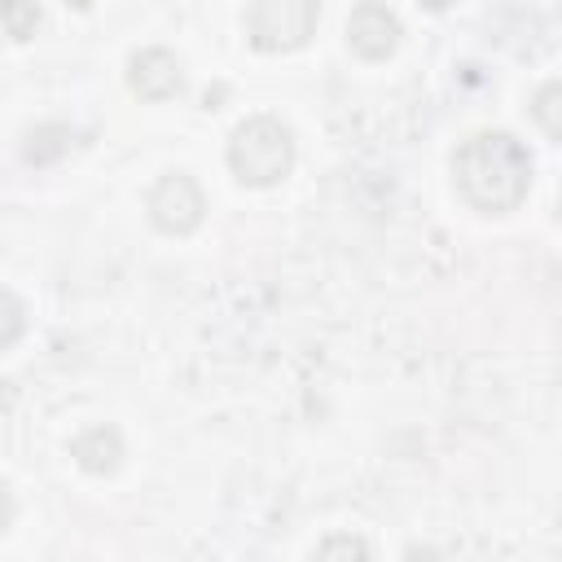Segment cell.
I'll list each match as a JSON object with an SVG mask.
<instances>
[{
  "instance_id": "cell-1",
  "label": "cell",
  "mask_w": 562,
  "mask_h": 562,
  "mask_svg": "<svg viewBox=\"0 0 562 562\" xmlns=\"http://www.w3.org/2000/svg\"><path fill=\"white\" fill-rule=\"evenodd\" d=\"M452 180L474 211L505 215L518 211L531 189V154L509 132H474L452 154Z\"/></svg>"
},
{
  "instance_id": "cell-2",
  "label": "cell",
  "mask_w": 562,
  "mask_h": 562,
  "mask_svg": "<svg viewBox=\"0 0 562 562\" xmlns=\"http://www.w3.org/2000/svg\"><path fill=\"white\" fill-rule=\"evenodd\" d=\"M228 167L250 189L281 184L294 171V136H290V127L281 119H272V114H255V119L237 123V132L228 136Z\"/></svg>"
},
{
  "instance_id": "cell-3",
  "label": "cell",
  "mask_w": 562,
  "mask_h": 562,
  "mask_svg": "<svg viewBox=\"0 0 562 562\" xmlns=\"http://www.w3.org/2000/svg\"><path fill=\"white\" fill-rule=\"evenodd\" d=\"M321 0H255L246 31L259 53H294L312 40Z\"/></svg>"
},
{
  "instance_id": "cell-4",
  "label": "cell",
  "mask_w": 562,
  "mask_h": 562,
  "mask_svg": "<svg viewBox=\"0 0 562 562\" xmlns=\"http://www.w3.org/2000/svg\"><path fill=\"white\" fill-rule=\"evenodd\" d=\"M149 220L167 237H184L206 220V198L189 171H167L149 189Z\"/></svg>"
},
{
  "instance_id": "cell-5",
  "label": "cell",
  "mask_w": 562,
  "mask_h": 562,
  "mask_svg": "<svg viewBox=\"0 0 562 562\" xmlns=\"http://www.w3.org/2000/svg\"><path fill=\"white\" fill-rule=\"evenodd\" d=\"M400 35H404L400 31V18L386 4H378V0L356 4L351 18H347V44L364 61H386L400 48Z\"/></svg>"
},
{
  "instance_id": "cell-6",
  "label": "cell",
  "mask_w": 562,
  "mask_h": 562,
  "mask_svg": "<svg viewBox=\"0 0 562 562\" xmlns=\"http://www.w3.org/2000/svg\"><path fill=\"white\" fill-rule=\"evenodd\" d=\"M127 83H132V92L145 97V101H167V97H176L180 83H184L180 57L167 53V48H140V53H132V61H127Z\"/></svg>"
},
{
  "instance_id": "cell-7",
  "label": "cell",
  "mask_w": 562,
  "mask_h": 562,
  "mask_svg": "<svg viewBox=\"0 0 562 562\" xmlns=\"http://www.w3.org/2000/svg\"><path fill=\"white\" fill-rule=\"evenodd\" d=\"M70 457L88 470V474H114L119 461H123V435L114 426H88L75 443H70Z\"/></svg>"
},
{
  "instance_id": "cell-8",
  "label": "cell",
  "mask_w": 562,
  "mask_h": 562,
  "mask_svg": "<svg viewBox=\"0 0 562 562\" xmlns=\"http://www.w3.org/2000/svg\"><path fill=\"white\" fill-rule=\"evenodd\" d=\"M66 145H70V127H66V123H40V127H31V132H26L22 158H26V162H35V167H44V162L61 158V154H66Z\"/></svg>"
},
{
  "instance_id": "cell-9",
  "label": "cell",
  "mask_w": 562,
  "mask_h": 562,
  "mask_svg": "<svg viewBox=\"0 0 562 562\" xmlns=\"http://www.w3.org/2000/svg\"><path fill=\"white\" fill-rule=\"evenodd\" d=\"M0 31L9 40H31L40 31V4L35 0H0Z\"/></svg>"
},
{
  "instance_id": "cell-10",
  "label": "cell",
  "mask_w": 562,
  "mask_h": 562,
  "mask_svg": "<svg viewBox=\"0 0 562 562\" xmlns=\"http://www.w3.org/2000/svg\"><path fill=\"white\" fill-rule=\"evenodd\" d=\"M558 101H562V88L549 79L540 92H536V101H531V114H536V123L544 127V136L549 140H558L562 136V114H558Z\"/></svg>"
},
{
  "instance_id": "cell-11",
  "label": "cell",
  "mask_w": 562,
  "mask_h": 562,
  "mask_svg": "<svg viewBox=\"0 0 562 562\" xmlns=\"http://www.w3.org/2000/svg\"><path fill=\"white\" fill-rule=\"evenodd\" d=\"M22 329H26V307H22V299H18L13 290H0V351L13 347V342L22 338Z\"/></svg>"
},
{
  "instance_id": "cell-12",
  "label": "cell",
  "mask_w": 562,
  "mask_h": 562,
  "mask_svg": "<svg viewBox=\"0 0 562 562\" xmlns=\"http://www.w3.org/2000/svg\"><path fill=\"white\" fill-rule=\"evenodd\" d=\"M334 553L369 558V544H364V540H356V536H329V540H321V544H316V558H334Z\"/></svg>"
},
{
  "instance_id": "cell-13",
  "label": "cell",
  "mask_w": 562,
  "mask_h": 562,
  "mask_svg": "<svg viewBox=\"0 0 562 562\" xmlns=\"http://www.w3.org/2000/svg\"><path fill=\"white\" fill-rule=\"evenodd\" d=\"M9 522H13V496H9V487L0 483V531H9Z\"/></svg>"
},
{
  "instance_id": "cell-14",
  "label": "cell",
  "mask_w": 562,
  "mask_h": 562,
  "mask_svg": "<svg viewBox=\"0 0 562 562\" xmlns=\"http://www.w3.org/2000/svg\"><path fill=\"white\" fill-rule=\"evenodd\" d=\"M422 4H426V9H435V13H443V9H452L457 0H422Z\"/></svg>"
},
{
  "instance_id": "cell-15",
  "label": "cell",
  "mask_w": 562,
  "mask_h": 562,
  "mask_svg": "<svg viewBox=\"0 0 562 562\" xmlns=\"http://www.w3.org/2000/svg\"><path fill=\"white\" fill-rule=\"evenodd\" d=\"M66 4H75V9H88V4H92V0H66Z\"/></svg>"
}]
</instances>
